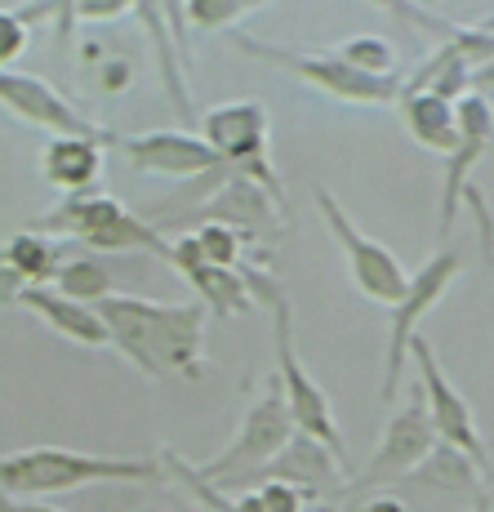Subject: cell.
<instances>
[{"mask_svg": "<svg viewBox=\"0 0 494 512\" xmlns=\"http://www.w3.org/2000/svg\"><path fill=\"white\" fill-rule=\"evenodd\" d=\"M112 330V348H121L134 370L147 379H201L205 343V303H152L143 294H112L94 303Z\"/></svg>", "mask_w": 494, "mask_h": 512, "instance_id": "6da1fadb", "label": "cell"}, {"mask_svg": "<svg viewBox=\"0 0 494 512\" xmlns=\"http://www.w3.org/2000/svg\"><path fill=\"white\" fill-rule=\"evenodd\" d=\"M156 459H121V455H85L63 446H32L0 455V495L41 499L67 490L94 486V481H161Z\"/></svg>", "mask_w": 494, "mask_h": 512, "instance_id": "7a4b0ae2", "label": "cell"}, {"mask_svg": "<svg viewBox=\"0 0 494 512\" xmlns=\"http://www.w3.org/2000/svg\"><path fill=\"white\" fill-rule=\"evenodd\" d=\"M32 228L76 236V241L90 245L94 254H156V259L170 263V250H174V241H165L156 223L134 219L116 196H103V192L63 196V205L41 214Z\"/></svg>", "mask_w": 494, "mask_h": 512, "instance_id": "3957f363", "label": "cell"}, {"mask_svg": "<svg viewBox=\"0 0 494 512\" xmlns=\"http://www.w3.org/2000/svg\"><path fill=\"white\" fill-rule=\"evenodd\" d=\"M245 281H250V294H263V299L272 303V317H276V366H281L276 374H281V388H285V401H290L294 423H299V432H308V437L321 441V446L330 450L334 459H343L348 450H343L339 428H334L330 397H325L321 383H316L312 374L303 370L299 352H294V339H290V303H285V290H281V285H272L263 272H245Z\"/></svg>", "mask_w": 494, "mask_h": 512, "instance_id": "277c9868", "label": "cell"}, {"mask_svg": "<svg viewBox=\"0 0 494 512\" xmlns=\"http://www.w3.org/2000/svg\"><path fill=\"white\" fill-rule=\"evenodd\" d=\"M294 428H299V423H294V415H290L281 374H276V379H268L263 397L245 410V423L236 428V437L227 441L210 464H196V477L210 481V486H227V481H236L241 472L268 468L272 459L294 441Z\"/></svg>", "mask_w": 494, "mask_h": 512, "instance_id": "5b68a950", "label": "cell"}, {"mask_svg": "<svg viewBox=\"0 0 494 512\" xmlns=\"http://www.w3.org/2000/svg\"><path fill=\"white\" fill-rule=\"evenodd\" d=\"M201 139L219 152L223 165H232L241 179L263 183L281 201V183L268 170V107L254 98H236V103H219L205 112Z\"/></svg>", "mask_w": 494, "mask_h": 512, "instance_id": "8992f818", "label": "cell"}, {"mask_svg": "<svg viewBox=\"0 0 494 512\" xmlns=\"http://www.w3.org/2000/svg\"><path fill=\"white\" fill-rule=\"evenodd\" d=\"M0 107L14 112L18 121L36 125V130H49L54 139L72 134V139H98V143L116 147V134L98 130V121H90V116H85L67 94H58L45 76L0 67Z\"/></svg>", "mask_w": 494, "mask_h": 512, "instance_id": "52a82bcc", "label": "cell"}, {"mask_svg": "<svg viewBox=\"0 0 494 512\" xmlns=\"http://www.w3.org/2000/svg\"><path fill=\"white\" fill-rule=\"evenodd\" d=\"M316 205H321V214H325V223H330L334 241H339L343 254H348V268H352L357 290L365 294V299L383 303V308H397V303L405 299V290H410V277H405V268L397 263V254H392L388 245L361 236V228L339 210V201H334L325 187H316Z\"/></svg>", "mask_w": 494, "mask_h": 512, "instance_id": "ba28073f", "label": "cell"}, {"mask_svg": "<svg viewBox=\"0 0 494 512\" xmlns=\"http://www.w3.org/2000/svg\"><path fill=\"white\" fill-rule=\"evenodd\" d=\"M116 147L125 152L130 170L138 174H165V179H205L210 170H219V152L187 130H152V134H134V139H116Z\"/></svg>", "mask_w": 494, "mask_h": 512, "instance_id": "9c48e42d", "label": "cell"}, {"mask_svg": "<svg viewBox=\"0 0 494 512\" xmlns=\"http://www.w3.org/2000/svg\"><path fill=\"white\" fill-rule=\"evenodd\" d=\"M236 45H241L245 54H259V58H272V63H285L290 72L308 76L312 85H321V90H330V94H339V98H352V103H383V98L397 94L392 76H365L343 54H334V58H308V54H294V49H281V45H263V41H254V36H241V32H236Z\"/></svg>", "mask_w": 494, "mask_h": 512, "instance_id": "30bf717a", "label": "cell"}, {"mask_svg": "<svg viewBox=\"0 0 494 512\" xmlns=\"http://www.w3.org/2000/svg\"><path fill=\"white\" fill-rule=\"evenodd\" d=\"M410 352H414V361H419L423 388H428V410H432V423H437V437L446 441V446L459 450V455H468L477 468H490V455H486V446H481V437H477V423H472L468 401L450 388V379L441 374L432 348L423 339H410Z\"/></svg>", "mask_w": 494, "mask_h": 512, "instance_id": "8fae6325", "label": "cell"}, {"mask_svg": "<svg viewBox=\"0 0 494 512\" xmlns=\"http://www.w3.org/2000/svg\"><path fill=\"white\" fill-rule=\"evenodd\" d=\"M459 277V254H437V259L428 263V268L419 272V277L410 281V290H405V299L392 308V348H388V379H383V397H392L397 392V379H401V361H405V348H410L414 339V326H419L423 312L437 308V299L450 290V281Z\"/></svg>", "mask_w": 494, "mask_h": 512, "instance_id": "7c38bea8", "label": "cell"}, {"mask_svg": "<svg viewBox=\"0 0 494 512\" xmlns=\"http://www.w3.org/2000/svg\"><path fill=\"white\" fill-rule=\"evenodd\" d=\"M170 263L179 268V277H187V285L201 294V303L214 312V317H236V312H250L254 308V303H250L254 294H250V281H245V272L223 268V263H210L201 254V245H196L192 232L174 241Z\"/></svg>", "mask_w": 494, "mask_h": 512, "instance_id": "4fadbf2b", "label": "cell"}, {"mask_svg": "<svg viewBox=\"0 0 494 512\" xmlns=\"http://www.w3.org/2000/svg\"><path fill=\"white\" fill-rule=\"evenodd\" d=\"M432 437H437V423H432L428 406L401 410V415L388 423V437H383L379 455H374L370 464H365V472L357 477V490L361 486H383V481H397V477H405V472H414L423 459H428Z\"/></svg>", "mask_w": 494, "mask_h": 512, "instance_id": "5bb4252c", "label": "cell"}, {"mask_svg": "<svg viewBox=\"0 0 494 512\" xmlns=\"http://www.w3.org/2000/svg\"><path fill=\"white\" fill-rule=\"evenodd\" d=\"M18 303H27L49 330L81 343V348H112V330H107L103 312H98L94 303L67 299L63 290H49V285H27Z\"/></svg>", "mask_w": 494, "mask_h": 512, "instance_id": "9a60e30c", "label": "cell"}, {"mask_svg": "<svg viewBox=\"0 0 494 512\" xmlns=\"http://www.w3.org/2000/svg\"><path fill=\"white\" fill-rule=\"evenodd\" d=\"M268 187L254 183V179H232L223 183L210 201H201L187 223L196 219H210V223H227L236 232H272V205H268Z\"/></svg>", "mask_w": 494, "mask_h": 512, "instance_id": "2e32d148", "label": "cell"}, {"mask_svg": "<svg viewBox=\"0 0 494 512\" xmlns=\"http://www.w3.org/2000/svg\"><path fill=\"white\" fill-rule=\"evenodd\" d=\"M103 147L98 139H72V134H63V139H49L45 156H41V174L49 187H58V192L76 196V192H94L98 174H103Z\"/></svg>", "mask_w": 494, "mask_h": 512, "instance_id": "e0dca14e", "label": "cell"}, {"mask_svg": "<svg viewBox=\"0 0 494 512\" xmlns=\"http://www.w3.org/2000/svg\"><path fill=\"white\" fill-rule=\"evenodd\" d=\"M0 254H5V263L27 285H49V281L58 277V268H63V254H58V245L49 241V232H36V228L9 236V241L0 245Z\"/></svg>", "mask_w": 494, "mask_h": 512, "instance_id": "ac0fdd59", "label": "cell"}, {"mask_svg": "<svg viewBox=\"0 0 494 512\" xmlns=\"http://www.w3.org/2000/svg\"><path fill=\"white\" fill-rule=\"evenodd\" d=\"M405 121H410V134L419 143L441 147V152L459 147V125H454V112L441 94H414L405 103Z\"/></svg>", "mask_w": 494, "mask_h": 512, "instance_id": "d6986e66", "label": "cell"}, {"mask_svg": "<svg viewBox=\"0 0 494 512\" xmlns=\"http://www.w3.org/2000/svg\"><path fill=\"white\" fill-rule=\"evenodd\" d=\"M54 290H63L67 299L98 303V299H112L116 294V277L103 263V254H76V259H63V268H58V277H54Z\"/></svg>", "mask_w": 494, "mask_h": 512, "instance_id": "ffe728a7", "label": "cell"}, {"mask_svg": "<svg viewBox=\"0 0 494 512\" xmlns=\"http://www.w3.org/2000/svg\"><path fill=\"white\" fill-rule=\"evenodd\" d=\"M161 468L170 472V477H179L183 486L192 490V495L201 499V504H210L214 512H263L259 495H241V499H227V495H219V486H210V481H201V477H196V464H187L183 455H170V450H165Z\"/></svg>", "mask_w": 494, "mask_h": 512, "instance_id": "44dd1931", "label": "cell"}, {"mask_svg": "<svg viewBox=\"0 0 494 512\" xmlns=\"http://www.w3.org/2000/svg\"><path fill=\"white\" fill-rule=\"evenodd\" d=\"M192 236L210 263H223V268H236V263H241V232L227 228V223H205V228H196Z\"/></svg>", "mask_w": 494, "mask_h": 512, "instance_id": "7402d4cb", "label": "cell"}, {"mask_svg": "<svg viewBox=\"0 0 494 512\" xmlns=\"http://www.w3.org/2000/svg\"><path fill=\"white\" fill-rule=\"evenodd\" d=\"M254 5H263V0H187V23L214 32V27L236 23V18H241L245 9H254Z\"/></svg>", "mask_w": 494, "mask_h": 512, "instance_id": "603a6c76", "label": "cell"}, {"mask_svg": "<svg viewBox=\"0 0 494 512\" xmlns=\"http://www.w3.org/2000/svg\"><path fill=\"white\" fill-rule=\"evenodd\" d=\"M343 58H348L357 72L365 76H388L392 72V45L388 41H374V36H361V41L343 45Z\"/></svg>", "mask_w": 494, "mask_h": 512, "instance_id": "cb8c5ba5", "label": "cell"}, {"mask_svg": "<svg viewBox=\"0 0 494 512\" xmlns=\"http://www.w3.org/2000/svg\"><path fill=\"white\" fill-rule=\"evenodd\" d=\"M27 32H32V23L18 9H0V67H9L27 49Z\"/></svg>", "mask_w": 494, "mask_h": 512, "instance_id": "d4e9b609", "label": "cell"}, {"mask_svg": "<svg viewBox=\"0 0 494 512\" xmlns=\"http://www.w3.org/2000/svg\"><path fill=\"white\" fill-rule=\"evenodd\" d=\"M259 504L263 512H303V490L294 486V481H281V477H268L259 490Z\"/></svg>", "mask_w": 494, "mask_h": 512, "instance_id": "484cf974", "label": "cell"}, {"mask_svg": "<svg viewBox=\"0 0 494 512\" xmlns=\"http://www.w3.org/2000/svg\"><path fill=\"white\" fill-rule=\"evenodd\" d=\"M138 9V0H76V23H103V18H116L125 9Z\"/></svg>", "mask_w": 494, "mask_h": 512, "instance_id": "4316f807", "label": "cell"}, {"mask_svg": "<svg viewBox=\"0 0 494 512\" xmlns=\"http://www.w3.org/2000/svg\"><path fill=\"white\" fill-rule=\"evenodd\" d=\"M54 36H58V45H72V36H76V0H54Z\"/></svg>", "mask_w": 494, "mask_h": 512, "instance_id": "83f0119b", "label": "cell"}, {"mask_svg": "<svg viewBox=\"0 0 494 512\" xmlns=\"http://www.w3.org/2000/svg\"><path fill=\"white\" fill-rule=\"evenodd\" d=\"M23 290H27V281L18 277V272L5 263V254H0V308H5V303H18Z\"/></svg>", "mask_w": 494, "mask_h": 512, "instance_id": "f1b7e54d", "label": "cell"}, {"mask_svg": "<svg viewBox=\"0 0 494 512\" xmlns=\"http://www.w3.org/2000/svg\"><path fill=\"white\" fill-rule=\"evenodd\" d=\"M0 512H63V508H54V504H36V499L0 495Z\"/></svg>", "mask_w": 494, "mask_h": 512, "instance_id": "f546056e", "label": "cell"}, {"mask_svg": "<svg viewBox=\"0 0 494 512\" xmlns=\"http://www.w3.org/2000/svg\"><path fill=\"white\" fill-rule=\"evenodd\" d=\"M125 76H130V67L125 63H116V67H107V76H103V90H125Z\"/></svg>", "mask_w": 494, "mask_h": 512, "instance_id": "4dcf8cb0", "label": "cell"}, {"mask_svg": "<svg viewBox=\"0 0 494 512\" xmlns=\"http://www.w3.org/2000/svg\"><path fill=\"white\" fill-rule=\"evenodd\" d=\"M357 512H405L401 499H370V504H361Z\"/></svg>", "mask_w": 494, "mask_h": 512, "instance_id": "1f68e13d", "label": "cell"}]
</instances>
